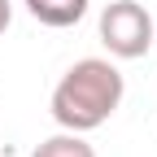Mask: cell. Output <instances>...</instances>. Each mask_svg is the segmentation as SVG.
<instances>
[{
    "label": "cell",
    "instance_id": "1",
    "mask_svg": "<svg viewBox=\"0 0 157 157\" xmlns=\"http://www.w3.org/2000/svg\"><path fill=\"white\" fill-rule=\"evenodd\" d=\"M122 74L118 66L101 61V57H83V61H74L61 83L52 87V118L61 122L66 131H96L101 122H109L113 109L122 105Z\"/></svg>",
    "mask_w": 157,
    "mask_h": 157
},
{
    "label": "cell",
    "instance_id": "2",
    "mask_svg": "<svg viewBox=\"0 0 157 157\" xmlns=\"http://www.w3.org/2000/svg\"><path fill=\"white\" fill-rule=\"evenodd\" d=\"M101 44L113 57H122V61L144 57L153 48V17H148V9L135 5V0L105 5V13H101Z\"/></svg>",
    "mask_w": 157,
    "mask_h": 157
},
{
    "label": "cell",
    "instance_id": "3",
    "mask_svg": "<svg viewBox=\"0 0 157 157\" xmlns=\"http://www.w3.org/2000/svg\"><path fill=\"white\" fill-rule=\"evenodd\" d=\"M22 5L31 9L35 22H44L52 31H66L74 22H83V13H87V0H22Z\"/></svg>",
    "mask_w": 157,
    "mask_h": 157
},
{
    "label": "cell",
    "instance_id": "4",
    "mask_svg": "<svg viewBox=\"0 0 157 157\" xmlns=\"http://www.w3.org/2000/svg\"><path fill=\"white\" fill-rule=\"evenodd\" d=\"M31 157H96V148L78 131H61V135H52V140H44Z\"/></svg>",
    "mask_w": 157,
    "mask_h": 157
},
{
    "label": "cell",
    "instance_id": "5",
    "mask_svg": "<svg viewBox=\"0 0 157 157\" xmlns=\"http://www.w3.org/2000/svg\"><path fill=\"white\" fill-rule=\"evenodd\" d=\"M9 22H13V5H9V0H0V35L9 31Z\"/></svg>",
    "mask_w": 157,
    "mask_h": 157
}]
</instances>
